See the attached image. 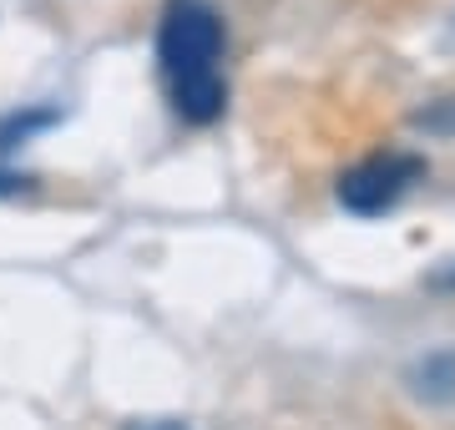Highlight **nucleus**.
<instances>
[{"label": "nucleus", "mask_w": 455, "mask_h": 430, "mask_svg": "<svg viewBox=\"0 0 455 430\" xmlns=\"http://www.w3.org/2000/svg\"><path fill=\"white\" fill-rule=\"evenodd\" d=\"M31 187H36L31 172H5V167H0V198H20V193H31Z\"/></svg>", "instance_id": "6"}, {"label": "nucleus", "mask_w": 455, "mask_h": 430, "mask_svg": "<svg viewBox=\"0 0 455 430\" xmlns=\"http://www.w3.org/2000/svg\"><path fill=\"white\" fill-rule=\"evenodd\" d=\"M415 122H420V127H430V132H440V127L451 132V127H455V97H445V101H435V107L415 112Z\"/></svg>", "instance_id": "5"}, {"label": "nucleus", "mask_w": 455, "mask_h": 430, "mask_svg": "<svg viewBox=\"0 0 455 430\" xmlns=\"http://www.w3.org/2000/svg\"><path fill=\"white\" fill-rule=\"evenodd\" d=\"M410 395L425 405H455V349H430L405 370Z\"/></svg>", "instance_id": "3"}, {"label": "nucleus", "mask_w": 455, "mask_h": 430, "mask_svg": "<svg viewBox=\"0 0 455 430\" xmlns=\"http://www.w3.org/2000/svg\"><path fill=\"white\" fill-rule=\"evenodd\" d=\"M51 127H61V107H20V112H5L0 116V157L5 152H16L20 142H31L36 132H51Z\"/></svg>", "instance_id": "4"}, {"label": "nucleus", "mask_w": 455, "mask_h": 430, "mask_svg": "<svg viewBox=\"0 0 455 430\" xmlns=\"http://www.w3.org/2000/svg\"><path fill=\"white\" fill-rule=\"evenodd\" d=\"M223 16L212 0H172L157 26V67L167 82V101L188 127H212L228 107L223 82Z\"/></svg>", "instance_id": "1"}, {"label": "nucleus", "mask_w": 455, "mask_h": 430, "mask_svg": "<svg viewBox=\"0 0 455 430\" xmlns=\"http://www.w3.org/2000/svg\"><path fill=\"white\" fill-rule=\"evenodd\" d=\"M122 430H193L188 420H127Z\"/></svg>", "instance_id": "7"}, {"label": "nucleus", "mask_w": 455, "mask_h": 430, "mask_svg": "<svg viewBox=\"0 0 455 430\" xmlns=\"http://www.w3.org/2000/svg\"><path fill=\"white\" fill-rule=\"evenodd\" d=\"M420 178H425V157H415V152H374V157L355 163L339 178V203L359 218L390 213Z\"/></svg>", "instance_id": "2"}]
</instances>
